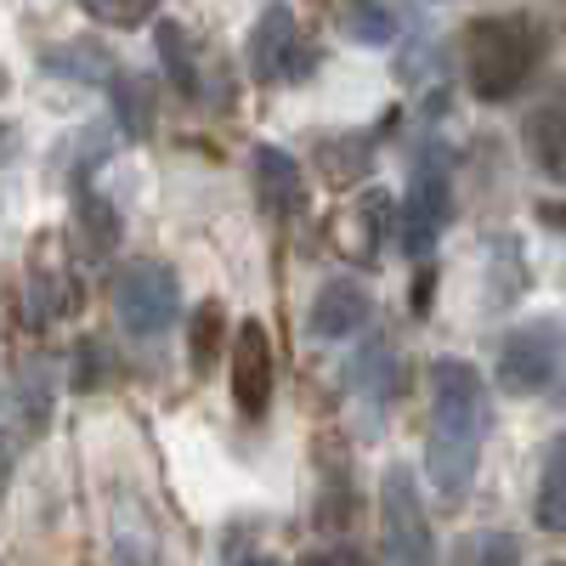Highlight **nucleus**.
Here are the masks:
<instances>
[{
  "mask_svg": "<svg viewBox=\"0 0 566 566\" xmlns=\"http://www.w3.org/2000/svg\"><path fill=\"white\" fill-rule=\"evenodd\" d=\"M103 368H108L103 346H97V340H85V346L74 352V386H80V391H97V386H103Z\"/></svg>",
  "mask_w": 566,
  "mask_h": 566,
  "instance_id": "obj_23",
  "label": "nucleus"
},
{
  "mask_svg": "<svg viewBox=\"0 0 566 566\" xmlns=\"http://www.w3.org/2000/svg\"><path fill=\"white\" fill-rule=\"evenodd\" d=\"M159 57H165V74L176 80L181 97H199V63H193V40H187L181 23H159Z\"/></svg>",
  "mask_w": 566,
  "mask_h": 566,
  "instance_id": "obj_17",
  "label": "nucleus"
},
{
  "mask_svg": "<svg viewBox=\"0 0 566 566\" xmlns=\"http://www.w3.org/2000/svg\"><path fill=\"white\" fill-rule=\"evenodd\" d=\"M431 283H437V272H431V266H419V277H413V312L431 306Z\"/></svg>",
  "mask_w": 566,
  "mask_h": 566,
  "instance_id": "obj_24",
  "label": "nucleus"
},
{
  "mask_svg": "<svg viewBox=\"0 0 566 566\" xmlns=\"http://www.w3.org/2000/svg\"><path fill=\"white\" fill-rule=\"evenodd\" d=\"M538 527L544 533H560L566 538V431L549 442L544 453V476H538Z\"/></svg>",
  "mask_w": 566,
  "mask_h": 566,
  "instance_id": "obj_14",
  "label": "nucleus"
},
{
  "mask_svg": "<svg viewBox=\"0 0 566 566\" xmlns=\"http://www.w3.org/2000/svg\"><path fill=\"white\" fill-rule=\"evenodd\" d=\"M232 402L244 419H261L272 402V340L261 317L239 323V340H232Z\"/></svg>",
  "mask_w": 566,
  "mask_h": 566,
  "instance_id": "obj_8",
  "label": "nucleus"
},
{
  "mask_svg": "<svg viewBox=\"0 0 566 566\" xmlns=\"http://www.w3.org/2000/svg\"><path fill=\"white\" fill-rule=\"evenodd\" d=\"M80 7L103 29H136V23H148L159 12V0H80Z\"/></svg>",
  "mask_w": 566,
  "mask_h": 566,
  "instance_id": "obj_21",
  "label": "nucleus"
},
{
  "mask_svg": "<svg viewBox=\"0 0 566 566\" xmlns=\"http://www.w3.org/2000/svg\"><path fill=\"white\" fill-rule=\"evenodd\" d=\"M114 555H119V566H159V533L136 499L114 504Z\"/></svg>",
  "mask_w": 566,
  "mask_h": 566,
  "instance_id": "obj_13",
  "label": "nucleus"
},
{
  "mask_svg": "<svg viewBox=\"0 0 566 566\" xmlns=\"http://www.w3.org/2000/svg\"><path fill=\"white\" fill-rule=\"evenodd\" d=\"M346 374H352V386H357V391L380 397V402L397 391V363H391V346H386V340H368V346L352 357Z\"/></svg>",
  "mask_w": 566,
  "mask_h": 566,
  "instance_id": "obj_18",
  "label": "nucleus"
},
{
  "mask_svg": "<svg viewBox=\"0 0 566 566\" xmlns=\"http://www.w3.org/2000/svg\"><path fill=\"white\" fill-rule=\"evenodd\" d=\"M244 566H272V560H266V555H255V560H244Z\"/></svg>",
  "mask_w": 566,
  "mask_h": 566,
  "instance_id": "obj_27",
  "label": "nucleus"
},
{
  "mask_svg": "<svg viewBox=\"0 0 566 566\" xmlns=\"http://www.w3.org/2000/svg\"><path fill=\"white\" fill-rule=\"evenodd\" d=\"M538 221H549V227L566 232V205H538Z\"/></svg>",
  "mask_w": 566,
  "mask_h": 566,
  "instance_id": "obj_25",
  "label": "nucleus"
},
{
  "mask_svg": "<svg viewBox=\"0 0 566 566\" xmlns=\"http://www.w3.org/2000/svg\"><path fill=\"white\" fill-rule=\"evenodd\" d=\"M317 69V52H306L295 34V12L290 7H266L250 29V74L261 85L272 80H306Z\"/></svg>",
  "mask_w": 566,
  "mask_h": 566,
  "instance_id": "obj_6",
  "label": "nucleus"
},
{
  "mask_svg": "<svg viewBox=\"0 0 566 566\" xmlns=\"http://www.w3.org/2000/svg\"><path fill=\"white\" fill-rule=\"evenodd\" d=\"M255 193L272 216H295L301 199H306V181H301V165L283 154V148H255Z\"/></svg>",
  "mask_w": 566,
  "mask_h": 566,
  "instance_id": "obj_11",
  "label": "nucleus"
},
{
  "mask_svg": "<svg viewBox=\"0 0 566 566\" xmlns=\"http://www.w3.org/2000/svg\"><path fill=\"white\" fill-rule=\"evenodd\" d=\"M221 335H227V312H221V301H205L193 312V328H187V363H193V374H210L216 368Z\"/></svg>",
  "mask_w": 566,
  "mask_h": 566,
  "instance_id": "obj_19",
  "label": "nucleus"
},
{
  "mask_svg": "<svg viewBox=\"0 0 566 566\" xmlns=\"http://www.w3.org/2000/svg\"><path fill=\"white\" fill-rule=\"evenodd\" d=\"M114 119L125 125L130 142H148V136H154V80L119 74V80H114Z\"/></svg>",
  "mask_w": 566,
  "mask_h": 566,
  "instance_id": "obj_15",
  "label": "nucleus"
},
{
  "mask_svg": "<svg viewBox=\"0 0 566 566\" xmlns=\"http://www.w3.org/2000/svg\"><path fill=\"white\" fill-rule=\"evenodd\" d=\"M176 272L165 261H130L119 266V283H114V312H119V328L136 340H154L170 328L176 317Z\"/></svg>",
  "mask_w": 566,
  "mask_h": 566,
  "instance_id": "obj_5",
  "label": "nucleus"
},
{
  "mask_svg": "<svg viewBox=\"0 0 566 566\" xmlns=\"http://www.w3.org/2000/svg\"><path fill=\"white\" fill-rule=\"evenodd\" d=\"M368 317H374V295L363 290V283H352V277H335V283H323V290H317L306 323H312L317 340H346V335H357Z\"/></svg>",
  "mask_w": 566,
  "mask_h": 566,
  "instance_id": "obj_9",
  "label": "nucleus"
},
{
  "mask_svg": "<svg viewBox=\"0 0 566 566\" xmlns=\"http://www.w3.org/2000/svg\"><path fill=\"white\" fill-rule=\"evenodd\" d=\"M80 227H85V239H91V250H114V239H119V221H114V210L97 199V193H80Z\"/></svg>",
  "mask_w": 566,
  "mask_h": 566,
  "instance_id": "obj_22",
  "label": "nucleus"
},
{
  "mask_svg": "<svg viewBox=\"0 0 566 566\" xmlns=\"http://www.w3.org/2000/svg\"><path fill=\"white\" fill-rule=\"evenodd\" d=\"M522 136H527V154H533V165L549 176V181H560L566 187V108H533L527 114V125H522Z\"/></svg>",
  "mask_w": 566,
  "mask_h": 566,
  "instance_id": "obj_12",
  "label": "nucleus"
},
{
  "mask_svg": "<svg viewBox=\"0 0 566 566\" xmlns=\"http://www.w3.org/2000/svg\"><path fill=\"white\" fill-rule=\"evenodd\" d=\"M340 29L357 45H391L397 40V12L386 7V0H346V7H340Z\"/></svg>",
  "mask_w": 566,
  "mask_h": 566,
  "instance_id": "obj_16",
  "label": "nucleus"
},
{
  "mask_svg": "<svg viewBox=\"0 0 566 566\" xmlns=\"http://www.w3.org/2000/svg\"><path fill=\"white\" fill-rule=\"evenodd\" d=\"M453 566H522V549H515L510 533H470L459 538Z\"/></svg>",
  "mask_w": 566,
  "mask_h": 566,
  "instance_id": "obj_20",
  "label": "nucleus"
},
{
  "mask_svg": "<svg viewBox=\"0 0 566 566\" xmlns=\"http://www.w3.org/2000/svg\"><path fill=\"white\" fill-rule=\"evenodd\" d=\"M380 538H386L391 566H437V533L419 504L408 464H391L380 476Z\"/></svg>",
  "mask_w": 566,
  "mask_h": 566,
  "instance_id": "obj_4",
  "label": "nucleus"
},
{
  "mask_svg": "<svg viewBox=\"0 0 566 566\" xmlns=\"http://www.w3.org/2000/svg\"><path fill=\"white\" fill-rule=\"evenodd\" d=\"M40 69L57 74V80H85V85H114L119 69H114V52L97 40H63V45H45L40 52Z\"/></svg>",
  "mask_w": 566,
  "mask_h": 566,
  "instance_id": "obj_10",
  "label": "nucleus"
},
{
  "mask_svg": "<svg viewBox=\"0 0 566 566\" xmlns=\"http://www.w3.org/2000/svg\"><path fill=\"white\" fill-rule=\"evenodd\" d=\"M560 368H566V323L560 317H533V323H522V328L504 335L493 380L510 397H533V391H544L555 380Z\"/></svg>",
  "mask_w": 566,
  "mask_h": 566,
  "instance_id": "obj_3",
  "label": "nucleus"
},
{
  "mask_svg": "<svg viewBox=\"0 0 566 566\" xmlns=\"http://www.w3.org/2000/svg\"><path fill=\"white\" fill-rule=\"evenodd\" d=\"M544 52V34L533 18H476L464 29V80L482 103H504L527 85Z\"/></svg>",
  "mask_w": 566,
  "mask_h": 566,
  "instance_id": "obj_2",
  "label": "nucleus"
},
{
  "mask_svg": "<svg viewBox=\"0 0 566 566\" xmlns=\"http://www.w3.org/2000/svg\"><path fill=\"white\" fill-rule=\"evenodd\" d=\"M301 566H352V560H346V555H340V549H328V555H306V560H301Z\"/></svg>",
  "mask_w": 566,
  "mask_h": 566,
  "instance_id": "obj_26",
  "label": "nucleus"
},
{
  "mask_svg": "<svg viewBox=\"0 0 566 566\" xmlns=\"http://www.w3.org/2000/svg\"><path fill=\"white\" fill-rule=\"evenodd\" d=\"M448 216H453V199H448V176L424 159L419 170H413V181H408V193H402V216H397V244L408 250V255H431V244H437V232L448 227Z\"/></svg>",
  "mask_w": 566,
  "mask_h": 566,
  "instance_id": "obj_7",
  "label": "nucleus"
},
{
  "mask_svg": "<svg viewBox=\"0 0 566 566\" xmlns=\"http://www.w3.org/2000/svg\"><path fill=\"white\" fill-rule=\"evenodd\" d=\"M431 431H424V470L442 499H459L470 482H476V464H482V442H488V380L464 357H442L431 368Z\"/></svg>",
  "mask_w": 566,
  "mask_h": 566,
  "instance_id": "obj_1",
  "label": "nucleus"
},
{
  "mask_svg": "<svg viewBox=\"0 0 566 566\" xmlns=\"http://www.w3.org/2000/svg\"><path fill=\"white\" fill-rule=\"evenodd\" d=\"M549 566H566V560H549Z\"/></svg>",
  "mask_w": 566,
  "mask_h": 566,
  "instance_id": "obj_28",
  "label": "nucleus"
}]
</instances>
